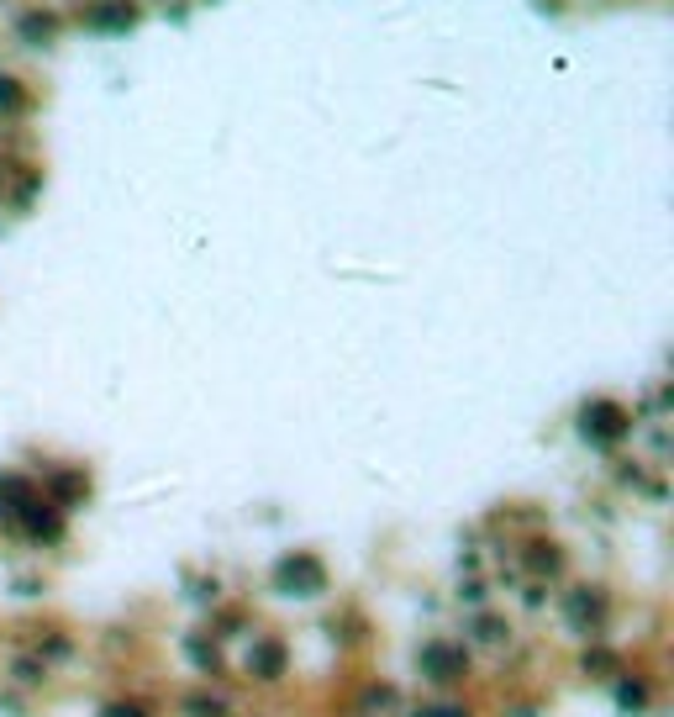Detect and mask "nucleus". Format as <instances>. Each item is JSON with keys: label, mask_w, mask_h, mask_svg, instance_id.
<instances>
[{"label": "nucleus", "mask_w": 674, "mask_h": 717, "mask_svg": "<svg viewBox=\"0 0 674 717\" xmlns=\"http://www.w3.org/2000/svg\"><path fill=\"white\" fill-rule=\"evenodd\" d=\"M580 428H585V438L595 433L601 443H612V438H622V428H627V417H622V411H616L612 401H595V406H585Z\"/></svg>", "instance_id": "obj_1"}, {"label": "nucleus", "mask_w": 674, "mask_h": 717, "mask_svg": "<svg viewBox=\"0 0 674 717\" xmlns=\"http://www.w3.org/2000/svg\"><path fill=\"white\" fill-rule=\"evenodd\" d=\"M90 22L100 32H126L132 22H137V5H126V0H106V5H95Z\"/></svg>", "instance_id": "obj_2"}, {"label": "nucleus", "mask_w": 674, "mask_h": 717, "mask_svg": "<svg viewBox=\"0 0 674 717\" xmlns=\"http://www.w3.org/2000/svg\"><path fill=\"white\" fill-rule=\"evenodd\" d=\"M0 106H22V85L16 80H0Z\"/></svg>", "instance_id": "obj_3"}]
</instances>
